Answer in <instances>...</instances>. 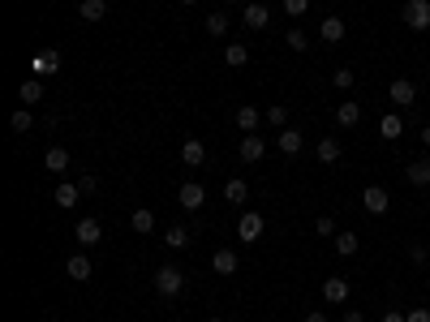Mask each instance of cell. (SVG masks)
Returning a JSON list of instances; mask_svg holds the SVG:
<instances>
[{
	"instance_id": "6da1fadb",
	"label": "cell",
	"mask_w": 430,
	"mask_h": 322,
	"mask_svg": "<svg viewBox=\"0 0 430 322\" xmlns=\"http://www.w3.org/2000/svg\"><path fill=\"white\" fill-rule=\"evenodd\" d=\"M181 288H185L181 267H159V271H155V293H159V297H177Z\"/></svg>"
},
{
	"instance_id": "7a4b0ae2",
	"label": "cell",
	"mask_w": 430,
	"mask_h": 322,
	"mask_svg": "<svg viewBox=\"0 0 430 322\" xmlns=\"http://www.w3.org/2000/svg\"><path fill=\"white\" fill-rule=\"evenodd\" d=\"M401 18H405L409 30H430V0H409Z\"/></svg>"
},
{
	"instance_id": "3957f363",
	"label": "cell",
	"mask_w": 430,
	"mask_h": 322,
	"mask_svg": "<svg viewBox=\"0 0 430 322\" xmlns=\"http://www.w3.org/2000/svg\"><path fill=\"white\" fill-rule=\"evenodd\" d=\"M361 206L370 215H387V206H392V193L383 189V185H366V193H361Z\"/></svg>"
},
{
	"instance_id": "277c9868",
	"label": "cell",
	"mask_w": 430,
	"mask_h": 322,
	"mask_svg": "<svg viewBox=\"0 0 430 322\" xmlns=\"http://www.w3.org/2000/svg\"><path fill=\"white\" fill-rule=\"evenodd\" d=\"M348 293H353V288H348V280H344V275L323 280V301H327V305H344V301H348Z\"/></svg>"
},
{
	"instance_id": "5b68a950",
	"label": "cell",
	"mask_w": 430,
	"mask_h": 322,
	"mask_svg": "<svg viewBox=\"0 0 430 322\" xmlns=\"http://www.w3.org/2000/svg\"><path fill=\"white\" fill-rule=\"evenodd\" d=\"M387 99H392L396 108H409L413 99H418V86H413V82H409V77H396V82L387 86Z\"/></svg>"
},
{
	"instance_id": "8992f818",
	"label": "cell",
	"mask_w": 430,
	"mask_h": 322,
	"mask_svg": "<svg viewBox=\"0 0 430 322\" xmlns=\"http://www.w3.org/2000/svg\"><path fill=\"white\" fill-rule=\"evenodd\" d=\"M263 228H267V223H263V215H259V211H246L241 219H237V236H241V240H259V236H263Z\"/></svg>"
},
{
	"instance_id": "52a82bcc",
	"label": "cell",
	"mask_w": 430,
	"mask_h": 322,
	"mask_svg": "<svg viewBox=\"0 0 430 322\" xmlns=\"http://www.w3.org/2000/svg\"><path fill=\"white\" fill-rule=\"evenodd\" d=\"M177 202L185 206V211H198V206L206 202V189H202L198 181H185V185L177 189Z\"/></svg>"
},
{
	"instance_id": "ba28073f",
	"label": "cell",
	"mask_w": 430,
	"mask_h": 322,
	"mask_svg": "<svg viewBox=\"0 0 430 322\" xmlns=\"http://www.w3.org/2000/svg\"><path fill=\"white\" fill-rule=\"evenodd\" d=\"M232 121H237V129H241V134L250 138V134H254V129H259V125H263V112H259V108H254V103H241V108H237V116H232Z\"/></svg>"
},
{
	"instance_id": "9c48e42d",
	"label": "cell",
	"mask_w": 430,
	"mask_h": 322,
	"mask_svg": "<svg viewBox=\"0 0 430 322\" xmlns=\"http://www.w3.org/2000/svg\"><path fill=\"white\" fill-rule=\"evenodd\" d=\"M73 236H77V245H99V240H104V228H99V219H77Z\"/></svg>"
},
{
	"instance_id": "30bf717a",
	"label": "cell",
	"mask_w": 430,
	"mask_h": 322,
	"mask_svg": "<svg viewBox=\"0 0 430 322\" xmlns=\"http://www.w3.org/2000/svg\"><path fill=\"white\" fill-rule=\"evenodd\" d=\"M65 275H69L73 284H86V280H91V258H86V253H73L69 262H65Z\"/></svg>"
},
{
	"instance_id": "8fae6325",
	"label": "cell",
	"mask_w": 430,
	"mask_h": 322,
	"mask_svg": "<svg viewBox=\"0 0 430 322\" xmlns=\"http://www.w3.org/2000/svg\"><path fill=\"white\" fill-rule=\"evenodd\" d=\"M241 22H246L250 30H267V22H272V9H267V5H246Z\"/></svg>"
},
{
	"instance_id": "7c38bea8",
	"label": "cell",
	"mask_w": 430,
	"mask_h": 322,
	"mask_svg": "<svg viewBox=\"0 0 430 322\" xmlns=\"http://www.w3.org/2000/svg\"><path fill=\"white\" fill-rule=\"evenodd\" d=\"M267 155V142L259 138V134H250V138H241V159L246 164H259V159Z\"/></svg>"
},
{
	"instance_id": "4fadbf2b",
	"label": "cell",
	"mask_w": 430,
	"mask_h": 322,
	"mask_svg": "<svg viewBox=\"0 0 430 322\" xmlns=\"http://www.w3.org/2000/svg\"><path fill=\"white\" fill-rule=\"evenodd\" d=\"M246 198H250V185L241 181V176H232V181L224 185V202L228 206H246Z\"/></svg>"
},
{
	"instance_id": "5bb4252c",
	"label": "cell",
	"mask_w": 430,
	"mask_h": 322,
	"mask_svg": "<svg viewBox=\"0 0 430 322\" xmlns=\"http://www.w3.org/2000/svg\"><path fill=\"white\" fill-rule=\"evenodd\" d=\"M405 176H409V185L426 189V185H430V159H413V164L405 168Z\"/></svg>"
},
{
	"instance_id": "9a60e30c",
	"label": "cell",
	"mask_w": 430,
	"mask_h": 322,
	"mask_svg": "<svg viewBox=\"0 0 430 322\" xmlns=\"http://www.w3.org/2000/svg\"><path fill=\"white\" fill-rule=\"evenodd\" d=\"M211 267H215V275H237V253L232 249H215V258H211Z\"/></svg>"
},
{
	"instance_id": "2e32d148",
	"label": "cell",
	"mask_w": 430,
	"mask_h": 322,
	"mask_svg": "<svg viewBox=\"0 0 430 322\" xmlns=\"http://www.w3.org/2000/svg\"><path fill=\"white\" fill-rule=\"evenodd\" d=\"M357 121H361V103H348V99L336 103V125H340V129H353Z\"/></svg>"
},
{
	"instance_id": "e0dca14e",
	"label": "cell",
	"mask_w": 430,
	"mask_h": 322,
	"mask_svg": "<svg viewBox=\"0 0 430 322\" xmlns=\"http://www.w3.org/2000/svg\"><path fill=\"white\" fill-rule=\"evenodd\" d=\"M130 228H134L138 236H147V232H155V211H147V206H138V211L130 215Z\"/></svg>"
},
{
	"instance_id": "ac0fdd59",
	"label": "cell",
	"mask_w": 430,
	"mask_h": 322,
	"mask_svg": "<svg viewBox=\"0 0 430 322\" xmlns=\"http://www.w3.org/2000/svg\"><path fill=\"white\" fill-rule=\"evenodd\" d=\"M77 198H82V189H77V185H69V181H60V185H56V206H60V211L77 206Z\"/></svg>"
},
{
	"instance_id": "d6986e66",
	"label": "cell",
	"mask_w": 430,
	"mask_h": 322,
	"mask_svg": "<svg viewBox=\"0 0 430 322\" xmlns=\"http://www.w3.org/2000/svg\"><path fill=\"white\" fill-rule=\"evenodd\" d=\"M314 155L323 159V164H336V159H340V138H318Z\"/></svg>"
},
{
	"instance_id": "ffe728a7",
	"label": "cell",
	"mask_w": 430,
	"mask_h": 322,
	"mask_svg": "<svg viewBox=\"0 0 430 322\" xmlns=\"http://www.w3.org/2000/svg\"><path fill=\"white\" fill-rule=\"evenodd\" d=\"M35 73H39V77H47V73H60V56L52 52V47L35 56Z\"/></svg>"
},
{
	"instance_id": "44dd1931",
	"label": "cell",
	"mask_w": 430,
	"mask_h": 322,
	"mask_svg": "<svg viewBox=\"0 0 430 322\" xmlns=\"http://www.w3.org/2000/svg\"><path fill=\"white\" fill-rule=\"evenodd\" d=\"M379 134H383V138H401L405 134V116H401V112H387V116L379 121Z\"/></svg>"
},
{
	"instance_id": "7402d4cb",
	"label": "cell",
	"mask_w": 430,
	"mask_h": 322,
	"mask_svg": "<svg viewBox=\"0 0 430 322\" xmlns=\"http://www.w3.org/2000/svg\"><path fill=\"white\" fill-rule=\"evenodd\" d=\"M43 164H47V172H65V168H69V151H65V147H47Z\"/></svg>"
},
{
	"instance_id": "603a6c76",
	"label": "cell",
	"mask_w": 430,
	"mask_h": 322,
	"mask_svg": "<svg viewBox=\"0 0 430 322\" xmlns=\"http://www.w3.org/2000/svg\"><path fill=\"white\" fill-rule=\"evenodd\" d=\"M276 147H280L284 155H297V151H301V129H280Z\"/></svg>"
},
{
	"instance_id": "cb8c5ba5",
	"label": "cell",
	"mask_w": 430,
	"mask_h": 322,
	"mask_svg": "<svg viewBox=\"0 0 430 322\" xmlns=\"http://www.w3.org/2000/svg\"><path fill=\"white\" fill-rule=\"evenodd\" d=\"M246 60H250V47L246 43H228L224 47V64H228V69H241Z\"/></svg>"
},
{
	"instance_id": "d4e9b609",
	"label": "cell",
	"mask_w": 430,
	"mask_h": 322,
	"mask_svg": "<svg viewBox=\"0 0 430 322\" xmlns=\"http://www.w3.org/2000/svg\"><path fill=\"white\" fill-rule=\"evenodd\" d=\"M18 99L30 108V103H39L43 99V82H39V77H26V82H22V90H18Z\"/></svg>"
},
{
	"instance_id": "484cf974",
	"label": "cell",
	"mask_w": 430,
	"mask_h": 322,
	"mask_svg": "<svg viewBox=\"0 0 430 322\" xmlns=\"http://www.w3.org/2000/svg\"><path fill=\"white\" fill-rule=\"evenodd\" d=\"M181 159H185V164H189V168H198V164H202V159H206V147H202V142H198V138H189V142H185V147H181Z\"/></svg>"
},
{
	"instance_id": "4316f807",
	"label": "cell",
	"mask_w": 430,
	"mask_h": 322,
	"mask_svg": "<svg viewBox=\"0 0 430 322\" xmlns=\"http://www.w3.org/2000/svg\"><path fill=\"white\" fill-rule=\"evenodd\" d=\"M318 35H323L327 43H340V39H344V22H340V18H323V26H318Z\"/></svg>"
},
{
	"instance_id": "83f0119b",
	"label": "cell",
	"mask_w": 430,
	"mask_h": 322,
	"mask_svg": "<svg viewBox=\"0 0 430 322\" xmlns=\"http://www.w3.org/2000/svg\"><path fill=\"white\" fill-rule=\"evenodd\" d=\"M357 249H361L357 232H340V236H336V253H340V258H353Z\"/></svg>"
},
{
	"instance_id": "f1b7e54d",
	"label": "cell",
	"mask_w": 430,
	"mask_h": 322,
	"mask_svg": "<svg viewBox=\"0 0 430 322\" xmlns=\"http://www.w3.org/2000/svg\"><path fill=\"white\" fill-rule=\"evenodd\" d=\"M164 245H168V249H185V245H189V232L181 228V223H172V228L164 232Z\"/></svg>"
},
{
	"instance_id": "f546056e",
	"label": "cell",
	"mask_w": 430,
	"mask_h": 322,
	"mask_svg": "<svg viewBox=\"0 0 430 322\" xmlns=\"http://www.w3.org/2000/svg\"><path fill=\"white\" fill-rule=\"evenodd\" d=\"M77 13H82L86 22H99L104 13H108V5H104V0H82V5H77Z\"/></svg>"
},
{
	"instance_id": "4dcf8cb0",
	"label": "cell",
	"mask_w": 430,
	"mask_h": 322,
	"mask_svg": "<svg viewBox=\"0 0 430 322\" xmlns=\"http://www.w3.org/2000/svg\"><path fill=\"white\" fill-rule=\"evenodd\" d=\"M263 116H267V125H276V129H289V108H284V103H272V108L263 112Z\"/></svg>"
},
{
	"instance_id": "1f68e13d",
	"label": "cell",
	"mask_w": 430,
	"mask_h": 322,
	"mask_svg": "<svg viewBox=\"0 0 430 322\" xmlns=\"http://www.w3.org/2000/svg\"><path fill=\"white\" fill-rule=\"evenodd\" d=\"M284 43H289L293 52H306V47H310V35H306V30H301V26H293L289 35H284Z\"/></svg>"
},
{
	"instance_id": "d6a6232c",
	"label": "cell",
	"mask_w": 430,
	"mask_h": 322,
	"mask_svg": "<svg viewBox=\"0 0 430 322\" xmlns=\"http://www.w3.org/2000/svg\"><path fill=\"white\" fill-rule=\"evenodd\" d=\"M13 134H30V125H35V116H30V108H22V112H13Z\"/></svg>"
},
{
	"instance_id": "836d02e7",
	"label": "cell",
	"mask_w": 430,
	"mask_h": 322,
	"mask_svg": "<svg viewBox=\"0 0 430 322\" xmlns=\"http://www.w3.org/2000/svg\"><path fill=\"white\" fill-rule=\"evenodd\" d=\"M206 35H228V13H211L206 18Z\"/></svg>"
},
{
	"instance_id": "e575fe53",
	"label": "cell",
	"mask_w": 430,
	"mask_h": 322,
	"mask_svg": "<svg viewBox=\"0 0 430 322\" xmlns=\"http://www.w3.org/2000/svg\"><path fill=\"white\" fill-rule=\"evenodd\" d=\"M331 82H336V90H353L357 77H353V69H336V73H331Z\"/></svg>"
},
{
	"instance_id": "d590c367",
	"label": "cell",
	"mask_w": 430,
	"mask_h": 322,
	"mask_svg": "<svg viewBox=\"0 0 430 322\" xmlns=\"http://www.w3.org/2000/svg\"><path fill=\"white\" fill-rule=\"evenodd\" d=\"M284 13H289V18H306V13H310V0H284Z\"/></svg>"
},
{
	"instance_id": "8d00e7d4",
	"label": "cell",
	"mask_w": 430,
	"mask_h": 322,
	"mask_svg": "<svg viewBox=\"0 0 430 322\" xmlns=\"http://www.w3.org/2000/svg\"><path fill=\"white\" fill-rule=\"evenodd\" d=\"M314 232H318V236H340V232H336V219H327V215L314 223Z\"/></svg>"
},
{
	"instance_id": "74e56055",
	"label": "cell",
	"mask_w": 430,
	"mask_h": 322,
	"mask_svg": "<svg viewBox=\"0 0 430 322\" xmlns=\"http://www.w3.org/2000/svg\"><path fill=\"white\" fill-rule=\"evenodd\" d=\"M77 189H82V193H95V189H99V176H95V172L82 176V181H77Z\"/></svg>"
},
{
	"instance_id": "f35d334b",
	"label": "cell",
	"mask_w": 430,
	"mask_h": 322,
	"mask_svg": "<svg viewBox=\"0 0 430 322\" xmlns=\"http://www.w3.org/2000/svg\"><path fill=\"white\" fill-rule=\"evenodd\" d=\"M409 262L422 267V262H426V245H409Z\"/></svg>"
},
{
	"instance_id": "ab89813d",
	"label": "cell",
	"mask_w": 430,
	"mask_h": 322,
	"mask_svg": "<svg viewBox=\"0 0 430 322\" xmlns=\"http://www.w3.org/2000/svg\"><path fill=\"white\" fill-rule=\"evenodd\" d=\"M409 322H430V310H409Z\"/></svg>"
},
{
	"instance_id": "60d3db41",
	"label": "cell",
	"mask_w": 430,
	"mask_h": 322,
	"mask_svg": "<svg viewBox=\"0 0 430 322\" xmlns=\"http://www.w3.org/2000/svg\"><path fill=\"white\" fill-rule=\"evenodd\" d=\"M383 322H409V314H401V310H387V314H383Z\"/></svg>"
},
{
	"instance_id": "b9f144b4",
	"label": "cell",
	"mask_w": 430,
	"mask_h": 322,
	"mask_svg": "<svg viewBox=\"0 0 430 322\" xmlns=\"http://www.w3.org/2000/svg\"><path fill=\"white\" fill-rule=\"evenodd\" d=\"M344 322H366V314H361V310H348V314H344Z\"/></svg>"
},
{
	"instance_id": "7bdbcfd3",
	"label": "cell",
	"mask_w": 430,
	"mask_h": 322,
	"mask_svg": "<svg viewBox=\"0 0 430 322\" xmlns=\"http://www.w3.org/2000/svg\"><path fill=\"white\" fill-rule=\"evenodd\" d=\"M306 322H327V314H323V310H310V314H306Z\"/></svg>"
},
{
	"instance_id": "ee69618b",
	"label": "cell",
	"mask_w": 430,
	"mask_h": 322,
	"mask_svg": "<svg viewBox=\"0 0 430 322\" xmlns=\"http://www.w3.org/2000/svg\"><path fill=\"white\" fill-rule=\"evenodd\" d=\"M422 147H426V151H430V125H426V129H422Z\"/></svg>"
},
{
	"instance_id": "f6af8a7d",
	"label": "cell",
	"mask_w": 430,
	"mask_h": 322,
	"mask_svg": "<svg viewBox=\"0 0 430 322\" xmlns=\"http://www.w3.org/2000/svg\"><path fill=\"white\" fill-rule=\"evenodd\" d=\"M211 322H224V318H211Z\"/></svg>"
}]
</instances>
